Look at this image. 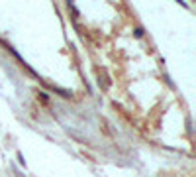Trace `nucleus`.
<instances>
[{"label":"nucleus","instance_id":"1","mask_svg":"<svg viewBox=\"0 0 196 177\" xmlns=\"http://www.w3.org/2000/svg\"><path fill=\"white\" fill-rule=\"evenodd\" d=\"M141 36H143V29L137 28V29H135V37H141Z\"/></svg>","mask_w":196,"mask_h":177}]
</instances>
